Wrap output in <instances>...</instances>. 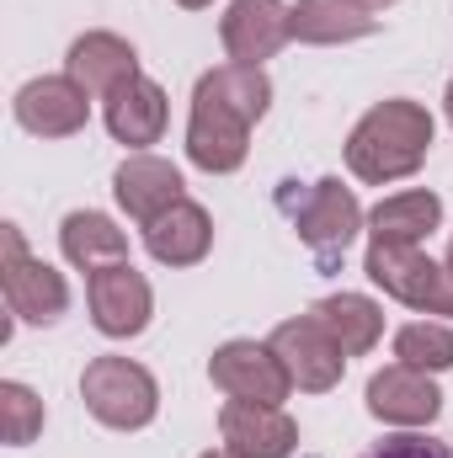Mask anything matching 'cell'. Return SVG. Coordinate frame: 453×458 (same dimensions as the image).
Here are the masks:
<instances>
[{
	"label": "cell",
	"mask_w": 453,
	"mask_h": 458,
	"mask_svg": "<svg viewBox=\"0 0 453 458\" xmlns=\"http://www.w3.org/2000/svg\"><path fill=\"white\" fill-rule=\"evenodd\" d=\"M368 416L389 427H432L443 416V389L432 384V373L389 362L368 378Z\"/></svg>",
	"instance_id": "8fae6325"
},
{
	"label": "cell",
	"mask_w": 453,
	"mask_h": 458,
	"mask_svg": "<svg viewBox=\"0 0 453 458\" xmlns=\"http://www.w3.org/2000/svg\"><path fill=\"white\" fill-rule=\"evenodd\" d=\"M443 107H449V123H453V81H449V97H443Z\"/></svg>",
	"instance_id": "4316f807"
},
{
	"label": "cell",
	"mask_w": 453,
	"mask_h": 458,
	"mask_svg": "<svg viewBox=\"0 0 453 458\" xmlns=\"http://www.w3.org/2000/svg\"><path fill=\"white\" fill-rule=\"evenodd\" d=\"M363 458H453L449 443H432V437H422V432H400V437H384V443H373Z\"/></svg>",
	"instance_id": "cb8c5ba5"
},
{
	"label": "cell",
	"mask_w": 453,
	"mask_h": 458,
	"mask_svg": "<svg viewBox=\"0 0 453 458\" xmlns=\"http://www.w3.org/2000/svg\"><path fill=\"white\" fill-rule=\"evenodd\" d=\"M443 225V198L438 192H395L368 214L373 245H422Z\"/></svg>",
	"instance_id": "d6986e66"
},
{
	"label": "cell",
	"mask_w": 453,
	"mask_h": 458,
	"mask_svg": "<svg viewBox=\"0 0 453 458\" xmlns=\"http://www.w3.org/2000/svg\"><path fill=\"white\" fill-rule=\"evenodd\" d=\"M203 458H240V454H229V448H214V454H203Z\"/></svg>",
	"instance_id": "83f0119b"
},
{
	"label": "cell",
	"mask_w": 453,
	"mask_h": 458,
	"mask_svg": "<svg viewBox=\"0 0 453 458\" xmlns=\"http://www.w3.org/2000/svg\"><path fill=\"white\" fill-rule=\"evenodd\" d=\"M113 198L133 225H155L171 203H182V171L160 155H128L113 171Z\"/></svg>",
	"instance_id": "4fadbf2b"
},
{
	"label": "cell",
	"mask_w": 453,
	"mask_h": 458,
	"mask_svg": "<svg viewBox=\"0 0 453 458\" xmlns=\"http://www.w3.org/2000/svg\"><path fill=\"white\" fill-rule=\"evenodd\" d=\"M449 272H453V245H449Z\"/></svg>",
	"instance_id": "f1b7e54d"
},
{
	"label": "cell",
	"mask_w": 453,
	"mask_h": 458,
	"mask_svg": "<svg viewBox=\"0 0 453 458\" xmlns=\"http://www.w3.org/2000/svg\"><path fill=\"white\" fill-rule=\"evenodd\" d=\"M219 38H225V54L235 64H261L294 38L288 5L283 0H235L219 21Z\"/></svg>",
	"instance_id": "5bb4252c"
},
{
	"label": "cell",
	"mask_w": 453,
	"mask_h": 458,
	"mask_svg": "<svg viewBox=\"0 0 453 458\" xmlns=\"http://www.w3.org/2000/svg\"><path fill=\"white\" fill-rule=\"evenodd\" d=\"M0 240H5V256H0L5 310H11L16 320H27V326H54V320H64V310H70V288H64V277H59L48 261H32V256H27L21 229L16 225L0 229Z\"/></svg>",
	"instance_id": "8992f818"
},
{
	"label": "cell",
	"mask_w": 453,
	"mask_h": 458,
	"mask_svg": "<svg viewBox=\"0 0 453 458\" xmlns=\"http://www.w3.org/2000/svg\"><path fill=\"white\" fill-rule=\"evenodd\" d=\"M272 352L283 357L288 378L310 394H326L341 384V368H346V352L331 342V331L315 320V315H299V320H283L272 331Z\"/></svg>",
	"instance_id": "30bf717a"
},
{
	"label": "cell",
	"mask_w": 453,
	"mask_h": 458,
	"mask_svg": "<svg viewBox=\"0 0 453 458\" xmlns=\"http://www.w3.org/2000/svg\"><path fill=\"white\" fill-rule=\"evenodd\" d=\"M182 11H203V5H214V0H176Z\"/></svg>",
	"instance_id": "d4e9b609"
},
{
	"label": "cell",
	"mask_w": 453,
	"mask_h": 458,
	"mask_svg": "<svg viewBox=\"0 0 453 458\" xmlns=\"http://www.w3.org/2000/svg\"><path fill=\"white\" fill-rule=\"evenodd\" d=\"M43 421H48L43 400H38L27 384L5 378V384H0V437H5L11 448H27V443L43 432Z\"/></svg>",
	"instance_id": "603a6c76"
},
{
	"label": "cell",
	"mask_w": 453,
	"mask_h": 458,
	"mask_svg": "<svg viewBox=\"0 0 453 458\" xmlns=\"http://www.w3.org/2000/svg\"><path fill=\"white\" fill-rule=\"evenodd\" d=\"M363 11H384V5H395V0H357Z\"/></svg>",
	"instance_id": "484cf974"
},
{
	"label": "cell",
	"mask_w": 453,
	"mask_h": 458,
	"mask_svg": "<svg viewBox=\"0 0 453 458\" xmlns=\"http://www.w3.org/2000/svg\"><path fill=\"white\" fill-rule=\"evenodd\" d=\"M11 113L32 139H75L91 123V91L75 86L70 75H38L16 91Z\"/></svg>",
	"instance_id": "9c48e42d"
},
{
	"label": "cell",
	"mask_w": 453,
	"mask_h": 458,
	"mask_svg": "<svg viewBox=\"0 0 453 458\" xmlns=\"http://www.w3.org/2000/svg\"><path fill=\"white\" fill-rule=\"evenodd\" d=\"M310 315L331 331V342H337L346 357L373 352L379 336H384V310H379L373 299H363V293H331V299H321Z\"/></svg>",
	"instance_id": "44dd1931"
},
{
	"label": "cell",
	"mask_w": 453,
	"mask_h": 458,
	"mask_svg": "<svg viewBox=\"0 0 453 458\" xmlns=\"http://www.w3.org/2000/svg\"><path fill=\"white\" fill-rule=\"evenodd\" d=\"M272 107V81L261 64H219L198 75L192 117H187V160L209 176H229L251 155V123H261Z\"/></svg>",
	"instance_id": "6da1fadb"
},
{
	"label": "cell",
	"mask_w": 453,
	"mask_h": 458,
	"mask_svg": "<svg viewBox=\"0 0 453 458\" xmlns=\"http://www.w3.org/2000/svg\"><path fill=\"white\" fill-rule=\"evenodd\" d=\"M64 75H70L75 86H86L91 97H102V102H107L117 86L139 81V54H133V43H128V38H117V32H86V38H75V43H70Z\"/></svg>",
	"instance_id": "9a60e30c"
},
{
	"label": "cell",
	"mask_w": 453,
	"mask_h": 458,
	"mask_svg": "<svg viewBox=\"0 0 453 458\" xmlns=\"http://www.w3.org/2000/svg\"><path fill=\"white\" fill-rule=\"evenodd\" d=\"M225 448L240 458H288L299 448V421L283 405H256V400H229L219 411Z\"/></svg>",
	"instance_id": "7c38bea8"
},
{
	"label": "cell",
	"mask_w": 453,
	"mask_h": 458,
	"mask_svg": "<svg viewBox=\"0 0 453 458\" xmlns=\"http://www.w3.org/2000/svg\"><path fill=\"white\" fill-rule=\"evenodd\" d=\"M166 91L155 86V81H128V86H117L113 97H107V133H113L117 144H128V149H144V144H160V133H166Z\"/></svg>",
	"instance_id": "e0dca14e"
},
{
	"label": "cell",
	"mask_w": 453,
	"mask_h": 458,
	"mask_svg": "<svg viewBox=\"0 0 453 458\" xmlns=\"http://www.w3.org/2000/svg\"><path fill=\"white\" fill-rule=\"evenodd\" d=\"M395 362L422 368V373H443V368H453V326H438V320L400 326V331H395Z\"/></svg>",
	"instance_id": "7402d4cb"
},
{
	"label": "cell",
	"mask_w": 453,
	"mask_h": 458,
	"mask_svg": "<svg viewBox=\"0 0 453 458\" xmlns=\"http://www.w3.org/2000/svg\"><path fill=\"white\" fill-rule=\"evenodd\" d=\"M288 21H294L299 43H321V48L326 43H357L379 27L373 11H363L357 0H294Z\"/></svg>",
	"instance_id": "ffe728a7"
},
{
	"label": "cell",
	"mask_w": 453,
	"mask_h": 458,
	"mask_svg": "<svg viewBox=\"0 0 453 458\" xmlns=\"http://www.w3.org/2000/svg\"><path fill=\"white\" fill-rule=\"evenodd\" d=\"M432 155V113L422 102L389 97L357 117L346 133V171L368 187H389L400 176H416Z\"/></svg>",
	"instance_id": "7a4b0ae2"
},
{
	"label": "cell",
	"mask_w": 453,
	"mask_h": 458,
	"mask_svg": "<svg viewBox=\"0 0 453 458\" xmlns=\"http://www.w3.org/2000/svg\"><path fill=\"white\" fill-rule=\"evenodd\" d=\"M86 299H91V326L102 336H113V342L139 336L150 326V315H155V293H150V283H144V272L133 261H113V267L91 272Z\"/></svg>",
	"instance_id": "ba28073f"
},
{
	"label": "cell",
	"mask_w": 453,
	"mask_h": 458,
	"mask_svg": "<svg viewBox=\"0 0 453 458\" xmlns=\"http://www.w3.org/2000/svg\"><path fill=\"white\" fill-rule=\"evenodd\" d=\"M209 378L225 389L229 400H256V405H283L294 378L272 342H225L209 357Z\"/></svg>",
	"instance_id": "52a82bcc"
},
{
	"label": "cell",
	"mask_w": 453,
	"mask_h": 458,
	"mask_svg": "<svg viewBox=\"0 0 453 458\" xmlns=\"http://www.w3.org/2000/svg\"><path fill=\"white\" fill-rule=\"evenodd\" d=\"M144 245H150V256L160 267H198L209 256V245H214V219H209L203 203L182 198L155 225H144Z\"/></svg>",
	"instance_id": "2e32d148"
},
{
	"label": "cell",
	"mask_w": 453,
	"mask_h": 458,
	"mask_svg": "<svg viewBox=\"0 0 453 458\" xmlns=\"http://www.w3.org/2000/svg\"><path fill=\"white\" fill-rule=\"evenodd\" d=\"M59 245H64V261L81 267L86 277L102 272V267H113V261H128V234L107 214H97V208H75L59 225Z\"/></svg>",
	"instance_id": "ac0fdd59"
},
{
	"label": "cell",
	"mask_w": 453,
	"mask_h": 458,
	"mask_svg": "<svg viewBox=\"0 0 453 458\" xmlns=\"http://www.w3.org/2000/svg\"><path fill=\"white\" fill-rule=\"evenodd\" d=\"M81 400H86V411L102 421V427H113V432H144L150 421H155V411H160V384H155V373L150 368H139L133 357H91L86 362V373H81Z\"/></svg>",
	"instance_id": "3957f363"
},
{
	"label": "cell",
	"mask_w": 453,
	"mask_h": 458,
	"mask_svg": "<svg viewBox=\"0 0 453 458\" xmlns=\"http://www.w3.org/2000/svg\"><path fill=\"white\" fill-rule=\"evenodd\" d=\"M283 208H288V219H294V234L315 250V261H341L346 256V245L357 240V229H363V208H357V198H352V187H341L337 176H321L304 198H283Z\"/></svg>",
	"instance_id": "5b68a950"
},
{
	"label": "cell",
	"mask_w": 453,
	"mask_h": 458,
	"mask_svg": "<svg viewBox=\"0 0 453 458\" xmlns=\"http://www.w3.org/2000/svg\"><path fill=\"white\" fill-rule=\"evenodd\" d=\"M363 272L389 299H400L422 315H449L453 320V272L438 267L427 250H416V245H368Z\"/></svg>",
	"instance_id": "277c9868"
}]
</instances>
